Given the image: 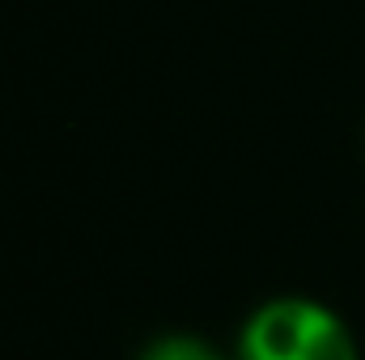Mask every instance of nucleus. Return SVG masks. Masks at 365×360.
I'll return each instance as SVG.
<instances>
[{"instance_id": "nucleus-2", "label": "nucleus", "mask_w": 365, "mask_h": 360, "mask_svg": "<svg viewBox=\"0 0 365 360\" xmlns=\"http://www.w3.org/2000/svg\"><path fill=\"white\" fill-rule=\"evenodd\" d=\"M145 360H221L208 344H200V339H187V335H170V339H158Z\"/></svg>"}, {"instance_id": "nucleus-1", "label": "nucleus", "mask_w": 365, "mask_h": 360, "mask_svg": "<svg viewBox=\"0 0 365 360\" xmlns=\"http://www.w3.org/2000/svg\"><path fill=\"white\" fill-rule=\"evenodd\" d=\"M242 360H357V348L327 305L284 297L247 322Z\"/></svg>"}]
</instances>
